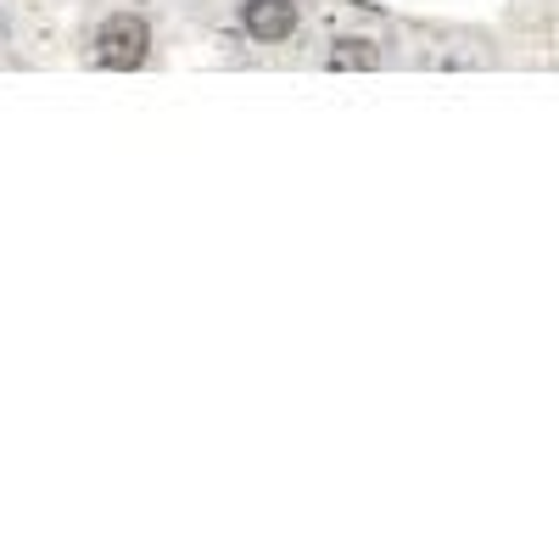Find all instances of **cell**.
Listing matches in <instances>:
<instances>
[{
    "mask_svg": "<svg viewBox=\"0 0 559 559\" xmlns=\"http://www.w3.org/2000/svg\"><path fill=\"white\" fill-rule=\"evenodd\" d=\"M241 23H247V34L258 45H280V39L297 28V7H292V0H247Z\"/></svg>",
    "mask_w": 559,
    "mask_h": 559,
    "instance_id": "2",
    "label": "cell"
},
{
    "mask_svg": "<svg viewBox=\"0 0 559 559\" xmlns=\"http://www.w3.org/2000/svg\"><path fill=\"white\" fill-rule=\"evenodd\" d=\"M331 68H376V45L369 39H342L331 51Z\"/></svg>",
    "mask_w": 559,
    "mask_h": 559,
    "instance_id": "3",
    "label": "cell"
},
{
    "mask_svg": "<svg viewBox=\"0 0 559 559\" xmlns=\"http://www.w3.org/2000/svg\"><path fill=\"white\" fill-rule=\"evenodd\" d=\"M146 57H152V28H146V17L118 12V17H107V23L96 28V62H102V68L129 73V68H140Z\"/></svg>",
    "mask_w": 559,
    "mask_h": 559,
    "instance_id": "1",
    "label": "cell"
}]
</instances>
